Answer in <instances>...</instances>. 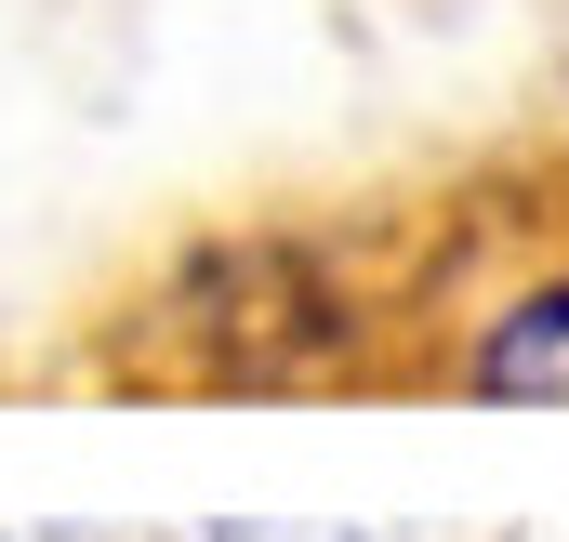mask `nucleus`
I'll use <instances>...</instances> for the list:
<instances>
[{
  "label": "nucleus",
  "mask_w": 569,
  "mask_h": 542,
  "mask_svg": "<svg viewBox=\"0 0 569 542\" xmlns=\"http://www.w3.org/2000/svg\"><path fill=\"white\" fill-rule=\"evenodd\" d=\"M463 384L503 398V410H569V278H557V291H530V304H503V318L477 331Z\"/></svg>",
  "instance_id": "nucleus-1"
}]
</instances>
